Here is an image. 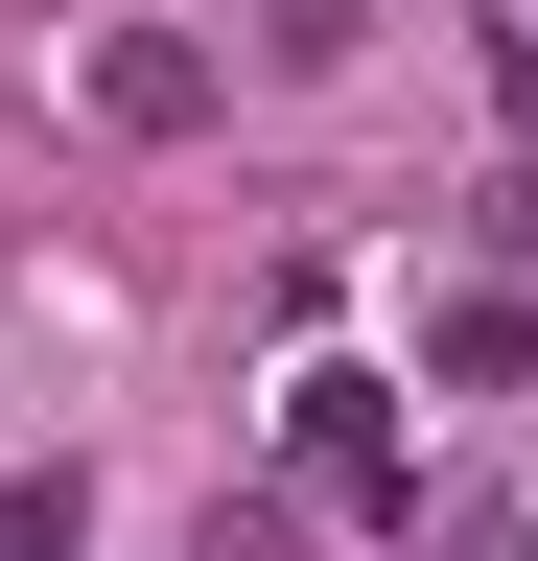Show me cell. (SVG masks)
Listing matches in <instances>:
<instances>
[{"label":"cell","mask_w":538,"mask_h":561,"mask_svg":"<svg viewBox=\"0 0 538 561\" xmlns=\"http://www.w3.org/2000/svg\"><path fill=\"white\" fill-rule=\"evenodd\" d=\"M94 117H117V140H187V117H211V47L117 24V47H94Z\"/></svg>","instance_id":"7a4b0ae2"},{"label":"cell","mask_w":538,"mask_h":561,"mask_svg":"<svg viewBox=\"0 0 538 561\" xmlns=\"http://www.w3.org/2000/svg\"><path fill=\"white\" fill-rule=\"evenodd\" d=\"M422 561H538V515H515V491H445V515H422Z\"/></svg>","instance_id":"3957f363"},{"label":"cell","mask_w":538,"mask_h":561,"mask_svg":"<svg viewBox=\"0 0 538 561\" xmlns=\"http://www.w3.org/2000/svg\"><path fill=\"white\" fill-rule=\"evenodd\" d=\"M305 468H328V491H375V515L422 538V468H398V375H305Z\"/></svg>","instance_id":"6da1fadb"},{"label":"cell","mask_w":538,"mask_h":561,"mask_svg":"<svg viewBox=\"0 0 538 561\" xmlns=\"http://www.w3.org/2000/svg\"><path fill=\"white\" fill-rule=\"evenodd\" d=\"M352 24H375V0H257V47H282V70H328Z\"/></svg>","instance_id":"277c9868"}]
</instances>
